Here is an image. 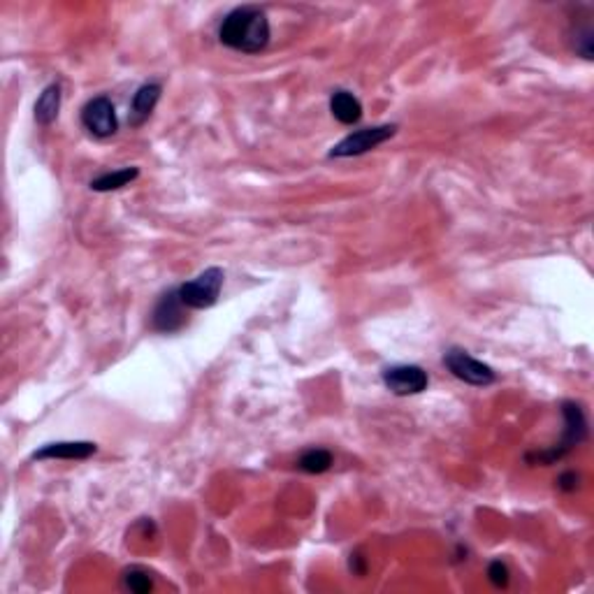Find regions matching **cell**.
I'll return each instance as SVG.
<instances>
[{"instance_id":"cell-16","label":"cell","mask_w":594,"mask_h":594,"mask_svg":"<svg viewBox=\"0 0 594 594\" xmlns=\"http://www.w3.org/2000/svg\"><path fill=\"white\" fill-rule=\"evenodd\" d=\"M571 40H574V50H576L582 58H588L590 61V58H592V44H594V33L590 21H585L581 28H576V33H574Z\"/></svg>"},{"instance_id":"cell-13","label":"cell","mask_w":594,"mask_h":594,"mask_svg":"<svg viewBox=\"0 0 594 594\" xmlns=\"http://www.w3.org/2000/svg\"><path fill=\"white\" fill-rule=\"evenodd\" d=\"M137 177H140V170H137V167H121V170L104 172V174L93 179L91 190H98V193H110V190H119V189H123V186H128L130 181H135Z\"/></svg>"},{"instance_id":"cell-7","label":"cell","mask_w":594,"mask_h":594,"mask_svg":"<svg viewBox=\"0 0 594 594\" xmlns=\"http://www.w3.org/2000/svg\"><path fill=\"white\" fill-rule=\"evenodd\" d=\"M383 386L397 395V397H409V395H418L428 388L429 379L428 372L418 365H392V367L383 369L381 374Z\"/></svg>"},{"instance_id":"cell-3","label":"cell","mask_w":594,"mask_h":594,"mask_svg":"<svg viewBox=\"0 0 594 594\" xmlns=\"http://www.w3.org/2000/svg\"><path fill=\"white\" fill-rule=\"evenodd\" d=\"M223 282H226V272L221 267H209L196 279L181 283L179 286V297L189 309H209L214 306L219 295H221Z\"/></svg>"},{"instance_id":"cell-14","label":"cell","mask_w":594,"mask_h":594,"mask_svg":"<svg viewBox=\"0 0 594 594\" xmlns=\"http://www.w3.org/2000/svg\"><path fill=\"white\" fill-rule=\"evenodd\" d=\"M332 467V453L325 448H309L297 458V469L305 474H325Z\"/></svg>"},{"instance_id":"cell-18","label":"cell","mask_w":594,"mask_h":594,"mask_svg":"<svg viewBox=\"0 0 594 594\" xmlns=\"http://www.w3.org/2000/svg\"><path fill=\"white\" fill-rule=\"evenodd\" d=\"M555 485H558L562 492H574L578 490V485H581V476H578L576 472H564L562 476H558Z\"/></svg>"},{"instance_id":"cell-10","label":"cell","mask_w":594,"mask_h":594,"mask_svg":"<svg viewBox=\"0 0 594 594\" xmlns=\"http://www.w3.org/2000/svg\"><path fill=\"white\" fill-rule=\"evenodd\" d=\"M98 451L91 442H58L47 444L33 453V459H86Z\"/></svg>"},{"instance_id":"cell-17","label":"cell","mask_w":594,"mask_h":594,"mask_svg":"<svg viewBox=\"0 0 594 594\" xmlns=\"http://www.w3.org/2000/svg\"><path fill=\"white\" fill-rule=\"evenodd\" d=\"M509 567L502 562V559H492L490 564H488V578H490V582L495 585V588H506L509 585Z\"/></svg>"},{"instance_id":"cell-9","label":"cell","mask_w":594,"mask_h":594,"mask_svg":"<svg viewBox=\"0 0 594 594\" xmlns=\"http://www.w3.org/2000/svg\"><path fill=\"white\" fill-rule=\"evenodd\" d=\"M160 93H163V86L156 84V81L137 89L133 100H130V114H128L130 126H135L137 128V126H142V123L151 117L153 110H156V104H158L160 100Z\"/></svg>"},{"instance_id":"cell-11","label":"cell","mask_w":594,"mask_h":594,"mask_svg":"<svg viewBox=\"0 0 594 594\" xmlns=\"http://www.w3.org/2000/svg\"><path fill=\"white\" fill-rule=\"evenodd\" d=\"M330 112L332 117L337 119L339 123H343V126H356L362 119V103L353 93L339 89V91L330 96Z\"/></svg>"},{"instance_id":"cell-15","label":"cell","mask_w":594,"mask_h":594,"mask_svg":"<svg viewBox=\"0 0 594 594\" xmlns=\"http://www.w3.org/2000/svg\"><path fill=\"white\" fill-rule=\"evenodd\" d=\"M123 588L135 594H149L153 590V581L149 576V571L140 569V567H130V569L123 571Z\"/></svg>"},{"instance_id":"cell-6","label":"cell","mask_w":594,"mask_h":594,"mask_svg":"<svg viewBox=\"0 0 594 594\" xmlns=\"http://www.w3.org/2000/svg\"><path fill=\"white\" fill-rule=\"evenodd\" d=\"M189 323V306L181 302L179 290L172 289L166 295H160V300L156 302L151 313V328L163 335H172L186 328Z\"/></svg>"},{"instance_id":"cell-2","label":"cell","mask_w":594,"mask_h":594,"mask_svg":"<svg viewBox=\"0 0 594 594\" xmlns=\"http://www.w3.org/2000/svg\"><path fill=\"white\" fill-rule=\"evenodd\" d=\"M562 411H564L562 442L555 444L552 448H545V451H532V453H527L525 459L529 465H541V467L552 465V462L562 459L564 455H569L578 444L585 442V436H588V420H585V413H582L581 405H576V402H564Z\"/></svg>"},{"instance_id":"cell-4","label":"cell","mask_w":594,"mask_h":594,"mask_svg":"<svg viewBox=\"0 0 594 594\" xmlns=\"http://www.w3.org/2000/svg\"><path fill=\"white\" fill-rule=\"evenodd\" d=\"M444 365H446V369L453 374L455 379H459L467 386L485 388L497 381V374L490 365L476 360L472 353H467L465 349H458V346L444 353Z\"/></svg>"},{"instance_id":"cell-8","label":"cell","mask_w":594,"mask_h":594,"mask_svg":"<svg viewBox=\"0 0 594 594\" xmlns=\"http://www.w3.org/2000/svg\"><path fill=\"white\" fill-rule=\"evenodd\" d=\"M81 126L96 137H112L119 130V119L114 103L107 96L91 98L81 110Z\"/></svg>"},{"instance_id":"cell-12","label":"cell","mask_w":594,"mask_h":594,"mask_svg":"<svg viewBox=\"0 0 594 594\" xmlns=\"http://www.w3.org/2000/svg\"><path fill=\"white\" fill-rule=\"evenodd\" d=\"M35 121L40 126H51L58 119L61 112V84H50L40 93V98L35 100Z\"/></svg>"},{"instance_id":"cell-5","label":"cell","mask_w":594,"mask_h":594,"mask_svg":"<svg viewBox=\"0 0 594 594\" xmlns=\"http://www.w3.org/2000/svg\"><path fill=\"white\" fill-rule=\"evenodd\" d=\"M397 133L395 123H386V126H372V128H362L343 137L339 144L330 149V158H351V156H362V153L372 151V149L381 147L383 142L390 140Z\"/></svg>"},{"instance_id":"cell-1","label":"cell","mask_w":594,"mask_h":594,"mask_svg":"<svg viewBox=\"0 0 594 594\" xmlns=\"http://www.w3.org/2000/svg\"><path fill=\"white\" fill-rule=\"evenodd\" d=\"M270 21L265 10L256 5L237 7L228 12L219 26V40L242 54H260L270 44Z\"/></svg>"}]
</instances>
